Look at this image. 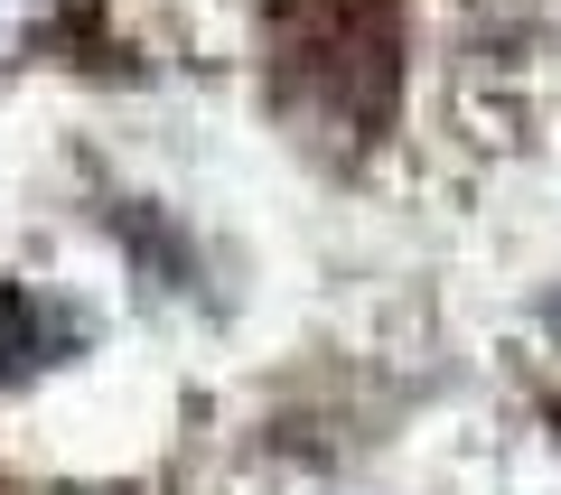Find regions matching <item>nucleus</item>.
I'll return each mask as SVG.
<instances>
[{"label": "nucleus", "mask_w": 561, "mask_h": 495, "mask_svg": "<svg viewBox=\"0 0 561 495\" xmlns=\"http://www.w3.org/2000/svg\"><path fill=\"white\" fill-rule=\"evenodd\" d=\"M272 94L290 113L383 131L402 84V10L393 0H272Z\"/></svg>", "instance_id": "1"}, {"label": "nucleus", "mask_w": 561, "mask_h": 495, "mask_svg": "<svg viewBox=\"0 0 561 495\" xmlns=\"http://www.w3.org/2000/svg\"><path fill=\"white\" fill-rule=\"evenodd\" d=\"M552 318H561V309H552Z\"/></svg>", "instance_id": "2"}]
</instances>
